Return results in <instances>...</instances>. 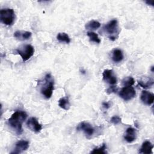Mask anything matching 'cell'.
<instances>
[{
    "mask_svg": "<svg viewBox=\"0 0 154 154\" xmlns=\"http://www.w3.org/2000/svg\"><path fill=\"white\" fill-rule=\"evenodd\" d=\"M29 147V142L26 140H19L15 144V147L14 151L11 152L13 154L20 153L25 150H26Z\"/></svg>",
    "mask_w": 154,
    "mask_h": 154,
    "instance_id": "30bf717a",
    "label": "cell"
},
{
    "mask_svg": "<svg viewBox=\"0 0 154 154\" xmlns=\"http://www.w3.org/2000/svg\"><path fill=\"white\" fill-rule=\"evenodd\" d=\"M119 95L123 100H129L135 96L136 91L132 86H125L121 89Z\"/></svg>",
    "mask_w": 154,
    "mask_h": 154,
    "instance_id": "8992f818",
    "label": "cell"
},
{
    "mask_svg": "<svg viewBox=\"0 0 154 154\" xmlns=\"http://www.w3.org/2000/svg\"><path fill=\"white\" fill-rule=\"evenodd\" d=\"M125 140L128 143H132L136 139V131L134 128L129 127L126 129V133L124 136Z\"/></svg>",
    "mask_w": 154,
    "mask_h": 154,
    "instance_id": "7c38bea8",
    "label": "cell"
},
{
    "mask_svg": "<svg viewBox=\"0 0 154 154\" xmlns=\"http://www.w3.org/2000/svg\"><path fill=\"white\" fill-rule=\"evenodd\" d=\"M151 70H152V72H153V66H152V68H151Z\"/></svg>",
    "mask_w": 154,
    "mask_h": 154,
    "instance_id": "4316f807",
    "label": "cell"
},
{
    "mask_svg": "<svg viewBox=\"0 0 154 154\" xmlns=\"http://www.w3.org/2000/svg\"><path fill=\"white\" fill-rule=\"evenodd\" d=\"M106 146L105 143H103L100 147H96L93 149V150L91 152V153H99V154H105L106 153Z\"/></svg>",
    "mask_w": 154,
    "mask_h": 154,
    "instance_id": "44dd1931",
    "label": "cell"
},
{
    "mask_svg": "<svg viewBox=\"0 0 154 154\" xmlns=\"http://www.w3.org/2000/svg\"><path fill=\"white\" fill-rule=\"evenodd\" d=\"M103 29L108 34L110 40L114 41L117 37L119 34V28L118 22L116 19H112L105 25Z\"/></svg>",
    "mask_w": 154,
    "mask_h": 154,
    "instance_id": "7a4b0ae2",
    "label": "cell"
},
{
    "mask_svg": "<svg viewBox=\"0 0 154 154\" xmlns=\"http://www.w3.org/2000/svg\"><path fill=\"white\" fill-rule=\"evenodd\" d=\"M138 85L141 87L144 88H147L150 87L153 84V79L152 78H146L144 80H140L138 81Z\"/></svg>",
    "mask_w": 154,
    "mask_h": 154,
    "instance_id": "ac0fdd59",
    "label": "cell"
},
{
    "mask_svg": "<svg viewBox=\"0 0 154 154\" xmlns=\"http://www.w3.org/2000/svg\"><path fill=\"white\" fill-rule=\"evenodd\" d=\"M26 126L31 131L35 133H39L42 129V125L34 117H30L27 120Z\"/></svg>",
    "mask_w": 154,
    "mask_h": 154,
    "instance_id": "ba28073f",
    "label": "cell"
},
{
    "mask_svg": "<svg viewBox=\"0 0 154 154\" xmlns=\"http://www.w3.org/2000/svg\"><path fill=\"white\" fill-rule=\"evenodd\" d=\"M110 122L111 123L114 124V125H118L120 123H121L122 122V119L120 117L118 116H114L111 118Z\"/></svg>",
    "mask_w": 154,
    "mask_h": 154,
    "instance_id": "603a6c76",
    "label": "cell"
},
{
    "mask_svg": "<svg viewBox=\"0 0 154 154\" xmlns=\"http://www.w3.org/2000/svg\"><path fill=\"white\" fill-rule=\"evenodd\" d=\"M45 82L41 88V93L46 99H49L52 95L54 88V82L50 73L46 74L45 78Z\"/></svg>",
    "mask_w": 154,
    "mask_h": 154,
    "instance_id": "3957f363",
    "label": "cell"
},
{
    "mask_svg": "<svg viewBox=\"0 0 154 154\" xmlns=\"http://www.w3.org/2000/svg\"><path fill=\"white\" fill-rule=\"evenodd\" d=\"M100 26V23L97 20H91L85 24L86 29L95 30L98 29Z\"/></svg>",
    "mask_w": 154,
    "mask_h": 154,
    "instance_id": "e0dca14e",
    "label": "cell"
},
{
    "mask_svg": "<svg viewBox=\"0 0 154 154\" xmlns=\"http://www.w3.org/2000/svg\"><path fill=\"white\" fill-rule=\"evenodd\" d=\"M58 105L61 108L64 110H68L70 106V103L69 102V99L66 97L60 98L58 100Z\"/></svg>",
    "mask_w": 154,
    "mask_h": 154,
    "instance_id": "2e32d148",
    "label": "cell"
},
{
    "mask_svg": "<svg viewBox=\"0 0 154 154\" xmlns=\"http://www.w3.org/2000/svg\"><path fill=\"white\" fill-rule=\"evenodd\" d=\"M153 148V144L149 141H145L142 144V146L140 150V153L144 154H150L152 153V150Z\"/></svg>",
    "mask_w": 154,
    "mask_h": 154,
    "instance_id": "4fadbf2b",
    "label": "cell"
},
{
    "mask_svg": "<svg viewBox=\"0 0 154 154\" xmlns=\"http://www.w3.org/2000/svg\"><path fill=\"white\" fill-rule=\"evenodd\" d=\"M27 117V114L21 110L16 111L8 119L7 123L9 126L14 131L17 135H20L22 132V124Z\"/></svg>",
    "mask_w": 154,
    "mask_h": 154,
    "instance_id": "6da1fadb",
    "label": "cell"
},
{
    "mask_svg": "<svg viewBox=\"0 0 154 154\" xmlns=\"http://www.w3.org/2000/svg\"><path fill=\"white\" fill-rule=\"evenodd\" d=\"M77 131H82L86 137H90L93 135L94 132L93 127L88 122H82L79 123L76 127Z\"/></svg>",
    "mask_w": 154,
    "mask_h": 154,
    "instance_id": "52a82bcc",
    "label": "cell"
},
{
    "mask_svg": "<svg viewBox=\"0 0 154 154\" xmlns=\"http://www.w3.org/2000/svg\"><path fill=\"white\" fill-rule=\"evenodd\" d=\"M135 80L131 76H128L123 79L122 81V84L123 86H132L134 84Z\"/></svg>",
    "mask_w": 154,
    "mask_h": 154,
    "instance_id": "7402d4cb",
    "label": "cell"
},
{
    "mask_svg": "<svg viewBox=\"0 0 154 154\" xmlns=\"http://www.w3.org/2000/svg\"><path fill=\"white\" fill-rule=\"evenodd\" d=\"M32 33L26 31H16L14 32V37L20 40H26L31 37Z\"/></svg>",
    "mask_w": 154,
    "mask_h": 154,
    "instance_id": "5bb4252c",
    "label": "cell"
},
{
    "mask_svg": "<svg viewBox=\"0 0 154 154\" xmlns=\"http://www.w3.org/2000/svg\"><path fill=\"white\" fill-rule=\"evenodd\" d=\"M103 79L106 82L110 85H114L117 84V79L116 76L114 75L113 70L112 69H105L102 73Z\"/></svg>",
    "mask_w": 154,
    "mask_h": 154,
    "instance_id": "9c48e42d",
    "label": "cell"
},
{
    "mask_svg": "<svg viewBox=\"0 0 154 154\" xmlns=\"http://www.w3.org/2000/svg\"><path fill=\"white\" fill-rule=\"evenodd\" d=\"M0 19L2 23L7 26L13 24L15 20V13L13 8H5L0 11Z\"/></svg>",
    "mask_w": 154,
    "mask_h": 154,
    "instance_id": "277c9868",
    "label": "cell"
},
{
    "mask_svg": "<svg viewBox=\"0 0 154 154\" xmlns=\"http://www.w3.org/2000/svg\"><path fill=\"white\" fill-rule=\"evenodd\" d=\"M57 38L60 42H64L66 43H69L70 42V38L66 32H59L57 35Z\"/></svg>",
    "mask_w": 154,
    "mask_h": 154,
    "instance_id": "d6986e66",
    "label": "cell"
},
{
    "mask_svg": "<svg viewBox=\"0 0 154 154\" xmlns=\"http://www.w3.org/2000/svg\"><path fill=\"white\" fill-rule=\"evenodd\" d=\"M88 37H89L90 38V40L91 41V42H93L94 43H100L101 40L99 38V36H98V34L94 32H93V31H88L87 32V33Z\"/></svg>",
    "mask_w": 154,
    "mask_h": 154,
    "instance_id": "ffe728a7",
    "label": "cell"
},
{
    "mask_svg": "<svg viewBox=\"0 0 154 154\" xmlns=\"http://www.w3.org/2000/svg\"><path fill=\"white\" fill-rule=\"evenodd\" d=\"M141 102L147 105H150L154 101V94L147 90H143L140 96Z\"/></svg>",
    "mask_w": 154,
    "mask_h": 154,
    "instance_id": "8fae6325",
    "label": "cell"
},
{
    "mask_svg": "<svg viewBox=\"0 0 154 154\" xmlns=\"http://www.w3.org/2000/svg\"><path fill=\"white\" fill-rule=\"evenodd\" d=\"M117 91V88L115 85H112L109 87L107 90H106V93L108 94H111L112 93H115Z\"/></svg>",
    "mask_w": 154,
    "mask_h": 154,
    "instance_id": "cb8c5ba5",
    "label": "cell"
},
{
    "mask_svg": "<svg viewBox=\"0 0 154 154\" xmlns=\"http://www.w3.org/2000/svg\"><path fill=\"white\" fill-rule=\"evenodd\" d=\"M102 106H103L105 109H108V108L110 107V104H109L108 102H103L102 103Z\"/></svg>",
    "mask_w": 154,
    "mask_h": 154,
    "instance_id": "d4e9b609",
    "label": "cell"
},
{
    "mask_svg": "<svg viewBox=\"0 0 154 154\" xmlns=\"http://www.w3.org/2000/svg\"><path fill=\"white\" fill-rule=\"evenodd\" d=\"M145 2L147 5H152V6L154 5V1H145Z\"/></svg>",
    "mask_w": 154,
    "mask_h": 154,
    "instance_id": "484cf974",
    "label": "cell"
},
{
    "mask_svg": "<svg viewBox=\"0 0 154 154\" xmlns=\"http://www.w3.org/2000/svg\"><path fill=\"white\" fill-rule=\"evenodd\" d=\"M16 52L21 57L23 61H26L33 56L35 50L31 45H23L16 49Z\"/></svg>",
    "mask_w": 154,
    "mask_h": 154,
    "instance_id": "5b68a950",
    "label": "cell"
},
{
    "mask_svg": "<svg viewBox=\"0 0 154 154\" xmlns=\"http://www.w3.org/2000/svg\"><path fill=\"white\" fill-rule=\"evenodd\" d=\"M124 58L122 51L119 49H115L112 51V60L115 63H119L123 60Z\"/></svg>",
    "mask_w": 154,
    "mask_h": 154,
    "instance_id": "9a60e30c",
    "label": "cell"
}]
</instances>
